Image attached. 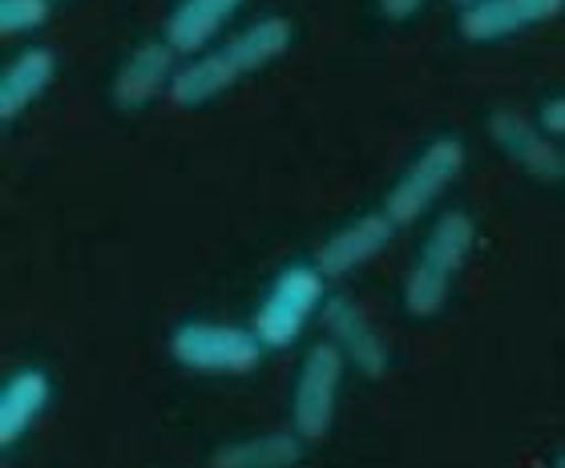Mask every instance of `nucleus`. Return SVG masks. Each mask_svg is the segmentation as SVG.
Segmentation results:
<instances>
[{
	"instance_id": "f257e3e1",
	"label": "nucleus",
	"mask_w": 565,
	"mask_h": 468,
	"mask_svg": "<svg viewBox=\"0 0 565 468\" xmlns=\"http://www.w3.org/2000/svg\"><path fill=\"white\" fill-rule=\"evenodd\" d=\"M295 41V24L287 17H259L247 24L243 33L223 41L218 49H206L199 57L182 61V70L174 77L170 102L182 109L211 106L214 97L235 89L238 82H247L250 73L267 70L271 61H279Z\"/></svg>"
},
{
	"instance_id": "f03ea898",
	"label": "nucleus",
	"mask_w": 565,
	"mask_h": 468,
	"mask_svg": "<svg viewBox=\"0 0 565 468\" xmlns=\"http://www.w3.org/2000/svg\"><path fill=\"white\" fill-rule=\"evenodd\" d=\"M472 246H477V223L465 211H445L433 223L428 238L420 246L416 267L404 279V311L416 319H433L445 311L452 279L460 267L469 263Z\"/></svg>"
},
{
	"instance_id": "7ed1b4c3",
	"label": "nucleus",
	"mask_w": 565,
	"mask_h": 468,
	"mask_svg": "<svg viewBox=\"0 0 565 468\" xmlns=\"http://www.w3.org/2000/svg\"><path fill=\"white\" fill-rule=\"evenodd\" d=\"M323 307H328V275L319 267H311V263H291L267 287L263 304L255 307L250 328L263 340V348L282 351L291 348V343H299L307 323L316 316H323Z\"/></svg>"
},
{
	"instance_id": "20e7f679",
	"label": "nucleus",
	"mask_w": 565,
	"mask_h": 468,
	"mask_svg": "<svg viewBox=\"0 0 565 468\" xmlns=\"http://www.w3.org/2000/svg\"><path fill=\"white\" fill-rule=\"evenodd\" d=\"M263 340L255 328L218 323V319H190L170 336V355L186 372L199 375H247L263 363Z\"/></svg>"
},
{
	"instance_id": "39448f33",
	"label": "nucleus",
	"mask_w": 565,
	"mask_h": 468,
	"mask_svg": "<svg viewBox=\"0 0 565 468\" xmlns=\"http://www.w3.org/2000/svg\"><path fill=\"white\" fill-rule=\"evenodd\" d=\"M460 170H465V141L452 138V134L428 141L413 162L404 166V174L392 182L388 199H384V211L392 214V223L396 226L420 223L424 214L433 211L436 202L452 190Z\"/></svg>"
},
{
	"instance_id": "423d86ee",
	"label": "nucleus",
	"mask_w": 565,
	"mask_h": 468,
	"mask_svg": "<svg viewBox=\"0 0 565 468\" xmlns=\"http://www.w3.org/2000/svg\"><path fill=\"white\" fill-rule=\"evenodd\" d=\"M352 363L343 360V351L331 340H319L299 363L291 387V428L303 440H323L340 412V387L348 380Z\"/></svg>"
},
{
	"instance_id": "0eeeda50",
	"label": "nucleus",
	"mask_w": 565,
	"mask_h": 468,
	"mask_svg": "<svg viewBox=\"0 0 565 468\" xmlns=\"http://www.w3.org/2000/svg\"><path fill=\"white\" fill-rule=\"evenodd\" d=\"M489 138L509 162H518L525 174L542 178V182H554L565 178V150L554 134H545L542 121L518 114V109H501V114L489 117Z\"/></svg>"
},
{
	"instance_id": "6e6552de",
	"label": "nucleus",
	"mask_w": 565,
	"mask_h": 468,
	"mask_svg": "<svg viewBox=\"0 0 565 468\" xmlns=\"http://www.w3.org/2000/svg\"><path fill=\"white\" fill-rule=\"evenodd\" d=\"M178 70H182V65H178V53L170 49L166 36L141 41L138 49H130V57L118 65V73H114L109 97H114V106H121V109H146L150 102H158L162 94L174 89Z\"/></svg>"
},
{
	"instance_id": "1a4fd4ad",
	"label": "nucleus",
	"mask_w": 565,
	"mask_h": 468,
	"mask_svg": "<svg viewBox=\"0 0 565 468\" xmlns=\"http://www.w3.org/2000/svg\"><path fill=\"white\" fill-rule=\"evenodd\" d=\"M401 226L392 223V214L380 206V211H367L352 223H343L340 231H331L323 238L316 255V267L328 275V279H343V275H352V270L367 267L380 251H388V243L396 238Z\"/></svg>"
},
{
	"instance_id": "9d476101",
	"label": "nucleus",
	"mask_w": 565,
	"mask_h": 468,
	"mask_svg": "<svg viewBox=\"0 0 565 468\" xmlns=\"http://www.w3.org/2000/svg\"><path fill=\"white\" fill-rule=\"evenodd\" d=\"M319 319H323L328 340L343 351V360L352 363L355 372L364 375L388 372V343L376 331V323L364 316V307L352 304V299H328Z\"/></svg>"
},
{
	"instance_id": "9b49d317",
	"label": "nucleus",
	"mask_w": 565,
	"mask_h": 468,
	"mask_svg": "<svg viewBox=\"0 0 565 468\" xmlns=\"http://www.w3.org/2000/svg\"><path fill=\"white\" fill-rule=\"evenodd\" d=\"M565 0H481L472 9H460V36L489 45V41H505V36L533 29L562 17Z\"/></svg>"
},
{
	"instance_id": "f8f14e48",
	"label": "nucleus",
	"mask_w": 565,
	"mask_h": 468,
	"mask_svg": "<svg viewBox=\"0 0 565 468\" xmlns=\"http://www.w3.org/2000/svg\"><path fill=\"white\" fill-rule=\"evenodd\" d=\"M247 0H178L166 17L162 36L170 41L178 57H199V53L214 49V36L235 21V12Z\"/></svg>"
},
{
	"instance_id": "ddd939ff",
	"label": "nucleus",
	"mask_w": 565,
	"mask_h": 468,
	"mask_svg": "<svg viewBox=\"0 0 565 468\" xmlns=\"http://www.w3.org/2000/svg\"><path fill=\"white\" fill-rule=\"evenodd\" d=\"M53 400V380L41 368H21V372L9 375V384L0 387V445L12 448L21 440L41 412L49 408Z\"/></svg>"
},
{
	"instance_id": "4468645a",
	"label": "nucleus",
	"mask_w": 565,
	"mask_h": 468,
	"mask_svg": "<svg viewBox=\"0 0 565 468\" xmlns=\"http://www.w3.org/2000/svg\"><path fill=\"white\" fill-rule=\"evenodd\" d=\"M57 77V53L33 45L17 53L0 73V121H17Z\"/></svg>"
},
{
	"instance_id": "2eb2a0df",
	"label": "nucleus",
	"mask_w": 565,
	"mask_h": 468,
	"mask_svg": "<svg viewBox=\"0 0 565 468\" xmlns=\"http://www.w3.org/2000/svg\"><path fill=\"white\" fill-rule=\"evenodd\" d=\"M303 436L295 428H275V433H255L243 440L214 448L211 468H295L303 460Z\"/></svg>"
},
{
	"instance_id": "dca6fc26",
	"label": "nucleus",
	"mask_w": 565,
	"mask_h": 468,
	"mask_svg": "<svg viewBox=\"0 0 565 468\" xmlns=\"http://www.w3.org/2000/svg\"><path fill=\"white\" fill-rule=\"evenodd\" d=\"M53 17V0H0V33L24 36L36 33Z\"/></svg>"
},
{
	"instance_id": "f3484780",
	"label": "nucleus",
	"mask_w": 565,
	"mask_h": 468,
	"mask_svg": "<svg viewBox=\"0 0 565 468\" xmlns=\"http://www.w3.org/2000/svg\"><path fill=\"white\" fill-rule=\"evenodd\" d=\"M537 121H542L545 134H554V138L562 141V138H565V94L545 97V102H542V114H537Z\"/></svg>"
},
{
	"instance_id": "a211bd4d",
	"label": "nucleus",
	"mask_w": 565,
	"mask_h": 468,
	"mask_svg": "<svg viewBox=\"0 0 565 468\" xmlns=\"http://www.w3.org/2000/svg\"><path fill=\"white\" fill-rule=\"evenodd\" d=\"M376 4H380V17H388V21H408V17H416L428 0H376Z\"/></svg>"
},
{
	"instance_id": "6ab92c4d",
	"label": "nucleus",
	"mask_w": 565,
	"mask_h": 468,
	"mask_svg": "<svg viewBox=\"0 0 565 468\" xmlns=\"http://www.w3.org/2000/svg\"><path fill=\"white\" fill-rule=\"evenodd\" d=\"M452 4H460V9H472V4H481V0H452Z\"/></svg>"
},
{
	"instance_id": "aec40b11",
	"label": "nucleus",
	"mask_w": 565,
	"mask_h": 468,
	"mask_svg": "<svg viewBox=\"0 0 565 468\" xmlns=\"http://www.w3.org/2000/svg\"><path fill=\"white\" fill-rule=\"evenodd\" d=\"M554 468H565V453H562V457L554 460Z\"/></svg>"
}]
</instances>
